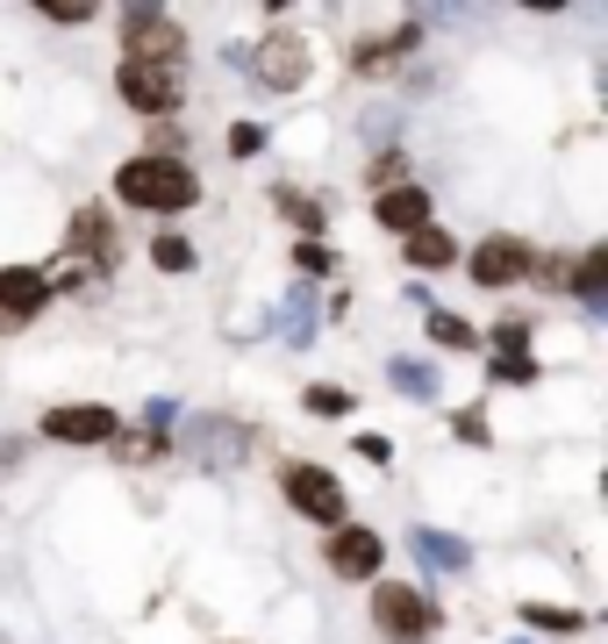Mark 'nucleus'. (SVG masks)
<instances>
[{"instance_id":"nucleus-1","label":"nucleus","mask_w":608,"mask_h":644,"mask_svg":"<svg viewBox=\"0 0 608 644\" xmlns=\"http://www.w3.org/2000/svg\"><path fill=\"white\" fill-rule=\"evenodd\" d=\"M115 194H122L129 208L179 215V208L201 201V179H193V165H179V158H129V165L115 173Z\"/></svg>"},{"instance_id":"nucleus-2","label":"nucleus","mask_w":608,"mask_h":644,"mask_svg":"<svg viewBox=\"0 0 608 644\" xmlns=\"http://www.w3.org/2000/svg\"><path fill=\"white\" fill-rule=\"evenodd\" d=\"M373 623H379L387 644H430V631L444 616H437L416 588H401V580H373Z\"/></svg>"},{"instance_id":"nucleus-3","label":"nucleus","mask_w":608,"mask_h":644,"mask_svg":"<svg viewBox=\"0 0 608 644\" xmlns=\"http://www.w3.org/2000/svg\"><path fill=\"white\" fill-rule=\"evenodd\" d=\"M122 51H129V65H179L187 37L165 8H129L122 14Z\"/></svg>"},{"instance_id":"nucleus-4","label":"nucleus","mask_w":608,"mask_h":644,"mask_svg":"<svg viewBox=\"0 0 608 644\" xmlns=\"http://www.w3.org/2000/svg\"><path fill=\"white\" fill-rule=\"evenodd\" d=\"M280 495H286V509L308 516V523H344V480L323 472V466H286Z\"/></svg>"},{"instance_id":"nucleus-5","label":"nucleus","mask_w":608,"mask_h":644,"mask_svg":"<svg viewBox=\"0 0 608 644\" xmlns=\"http://www.w3.org/2000/svg\"><path fill=\"white\" fill-rule=\"evenodd\" d=\"M115 94L129 101L136 115H172L179 94H187V80H179V65H129V58H122Z\"/></svg>"},{"instance_id":"nucleus-6","label":"nucleus","mask_w":608,"mask_h":644,"mask_svg":"<svg viewBox=\"0 0 608 644\" xmlns=\"http://www.w3.org/2000/svg\"><path fill=\"white\" fill-rule=\"evenodd\" d=\"M329 565H337L344 580H379V565H387V544H379V530L337 523V537H329Z\"/></svg>"},{"instance_id":"nucleus-7","label":"nucleus","mask_w":608,"mask_h":644,"mask_svg":"<svg viewBox=\"0 0 608 644\" xmlns=\"http://www.w3.org/2000/svg\"><path fill=\"white\" fill-rule=\"evenodd\" d=\"M530 272V243H515V237H486L473 243V280L494 294V287H515Z\"/></svg>"},{"instance_id":"nucleus-8","label":"nucleus","mask_w":608,"mask_h":644,"mask_svg":"<svg viewBox=\"0 0 608 644\" xmlns=\"http://www.w3.org/2000/svg\"><path fill=\"white\" fill-rule=\"evenodd\" d=\"M43 437H57V444H108L115 437V408H51V416H43Z\"/></svg>"},{"instance_id":"nucleus-9","label":"nucleus","mask_w":608,"mask_h":644,"mask_svg":"<svg viewBox=\"0 0 608 644\" xmlns=\"http://www.w3.org/2000/svg\"><path fill=\"white\" fill-rule=\"evenodd\" d=\"M258 80L280 86V94H286V86H301V80H308V43H301V37H272L265 58H258Z\"/></svg>"},{"instance_id":"nucleus-10","label":"nucleus","mask_w":608,"mask_h":644,"mask_svg":"<svg viewBox=\"0 0 608 644\" xmlns=\"http://www.w3.org/2000/svg\"><path fill=\"white\" fill-rule=\"evenodd\" d=\"M43 301H51L43 272H29V266H8V272H0V315H8V322H29Z\"/></svg>"},{"instance_id":"nucleus-11","label":"nucleus","mask_w":608,"mask_h":644,"mask_svg":"<svg viewBox=\"0 0 608 644\" xmlns=\"http://www.w3.org/2000/svg\"><path fill=\"white\" fill-rule=\"evenodd\" d=\"M379 222H387L394 237L430 229V194H422V187H387V194H379Z\"/></svg>"},{"instance_id":"nucleus-12","label":"nucleus","mask_w":608,"mask_h":644,"mask_svg":"<svg viewBox=\"0 0 608 644\" xmlns=\"http://www.w3.org/2000/svg\"><path fill=\"white\" fill-rule=\"evenodd\" d=\"M65 243H72V258H80V251H101V258H108L115 251L108 215H101V208H80V215H72V229H65Z\"/></svg>"},{"instance_id":"nucleus-13","label":"nucleus","mask_w":608,"mask_h":644,"mask_svg":"<svg viewBox=\"0 0 608 644\" xmlns=\"http://www.w3.org/2000/svg\"><path fill=\"white\" fill-rule=\"evenodd\" d=\"M401 243H408V266L416 272H444L451 258H459V243H451L444 229H416V237H401Z\"/></svg>"},{"instance_id":"nucleus-14","label":"nucleus","mask_w":608,"mask_h":644,"mask_svg":"<svg viewBox=\"0 0 608 644\" xmlns=\"http://www.w3.org/2000/svg\"><path fill=\"white\" fill-rule=\"evenodd\" d=\"M416 551L437 565V573H465V565H473V551H465L459 537H437V530H416Z\"/></svg>"},{"instance_id":"nucleus-15","label":"nucleus","mask_w":608,"mask_h":644,"mask_svg":"<svg viewBox=\"0 0 608 644\" xmlns=\"http://www.w3.org/2000/svg\"><path fill=\"white\" fill-rule=\"evenodd\" d=\"M523 623H537V631H552V637H573V631H580V609H552V602H530L523 609Z\"/></svg>"},{"instance_id":"nucleus-16","label":"nucleus","mask_w":608,"mask_h":644,"mask_svg":"<svg viewBox=\"0 0 608 644\" xmlns=\"http://www.w3.org/2000/svg\"><path fill=\"white\" fill-rule=\"evenodd\" d=\"M601 280H608V251H587L580 266H573V294H587V301H601Z\"/></svg>"},{"instance_id":"nucleus-17","label":"nucleus","mask_w":608,"mask_h":644,"mask_svg":"<svg viewBox=\"0 0 608 644\" xmlns=\"http://www.w3.org/2000/svg\"><path fill=\"white\" fill-rule=\"evenodd\" d=\"M430 336H437L444 351H473V330H465L459 315H444V309H430Z\"/></svg>"},{"instance_id":"nucleus-18","label":"nucleus","mask_w":608,"mask_h":644,"mask_svg":"<svg viewBox=\"0 0 608 644\" xmlns=\"http://www.w3.org/2000/svg\"><path fill=\"white\" fill-rule=\"evenodd\" d=\"M301 402H308V416H352V394L344 387H308Z\"/></svg>"},{"instance_id":"nucleus-19","label":"nucleus","mask_w":608,"mask_h":644,"mask_svg":"<svg viewBox=\"0 0 608 644\" xmlns=\"http://www.w3.org/2000/svg\"><path fill=\"white\" fill-rule=\"evenodd\" d=\"M150 258H158L165 272H187L193 266V243L187 237H158V243H150Z\"/></svg>"},{"instance_id":"nucleus-20","label":"nucleus","mask_w":608,"mask_h":644,"mask_svg":"<svg viewBox=\"0 0 608 644\" xmlns=\"http://www.w3.org/2000/svg\"><path fill=\"white\" fill-rule=\"evenodd\" d=\"M294 266H301V272H323V280H329V272H337V251H329V243H301Z\"/></svg>"},{"instance_id":"nucleus-21","label":"nucleus","mask_w":608,"mask_h":644,"mask_svg":"<svg viewBox=\"0 0 608 644\" xmlns=\"http://www.w3.org/2000/svg\"><path fill=\"white\" fill-rule=\"evenodd\" d=\"M401 150H379V158H373V187H401Z\"/></svg>"},{"instance_id":"nucleus-22","label":"nucleus","mask_w":608,"mask_h":644,"mask_svg":"<svg viewBox=\"0 0 608 644\" xmlns=\"http://www.w3.org/2000/svg\"><path fill=\"white\" fill-rule=\"evenodd\" d=\"M280 208L294 215L301 229H323V208H315V201H301V194H280Z\"/></svg>"},{"instance_id":"nucleus-23","label":"nucleus","mask_w":608,"mask_h":644,"mask_svg":"<svg viewBox=\"0 0 608 644\" xmlns=\"http://www.w3.org/2000/svg\"><path fill=\"white\" fill-rule=\"evenodd\" d=\"M394 387H408V394H416V402H422V394H430V373H422V365H394Z\"/></svg>"},{"instance_id":"nucleus-24","label":"nucleus","mask_w":608,"mask_h":644,"mask_svg":"<svg viewBox=\"0 0 608 644\" xmlns=\"http://www.w3.org/2000/svg\"><path fill=\"white\" fill-rule=\"evenodd\" d=\"M352 451L365 458V466H387V458H394V444H387V437H373V429H365V437L352 444Z\"/></svg>"},{"instance_id":"nucleus-25","label":"nucleus","mask_w":608,"mask_h":644,"mask_svg":"<svg viewBox=\"0 0 608 644\" xmlns=\"http://www.w3.org/2000/svg\"><path fill=\"white\" fill-rule=\"evenodd\" d=\"M258 144H265V129H258V122H237V129H230V150H237V158H251Z\"/></svg>"},{"instance_id":"nucleus-26","label":"nucleus","mask_w":608,"mask_h":644,"mask_svg":"<svg viewBox=\"0 0 608 644\" xmlns=\"http://www.w3.org/2000/svg\"><path fill=\"white\" fill-rule=\"evenodd\" d=\"M494 373H501V380H537V365H530V359H501Z\"/></svg>"}]
</instances>
